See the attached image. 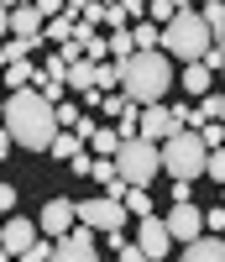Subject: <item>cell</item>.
<instances>
[{
    "mask_svg": "<svg viewBox=\"0 0 225 262\" xmlns=\"http://www.w3.org/2000/svg\"><path fill=\"white\" fill-rule=\"evenodd\" d=\"M0 121H6L11 142L27 147V152H48L53 137L63 131V126H58V105L42 95L37 84H32V90H11L6 105H0Z\"/></svg>",
    "mask_w": 225,
    "mask_h": 262,
    "instance_id": "1",
    "label": "cell"
},
{
    "mask_svg": "<svg viewBox=\"0 0 225 262\" xmlns=\"http://www.w3.org/2000/svg\"><path fill=\"white\" fill-rule=\"evenodd\" d=\"M173 84H178V74H173V58L163 48H137L131 58H121V90L137 100V105L163 100Z\"/></svg>",
    "mask_w": 225,
    "mask_h": 262,
    "instance_id": "2",
    "label": "cell"
},
{
    "mask_svg": "<svg viewBox=\"0 0 225 262\" xmlns=\"http://www.w3.org/2000/svg\"><path fill=\"white\" fill-rule=\"evenodd\" d=\"M215 42V32L205 27V16H199V6L189 11H173V21H163V53L168 58H205V48Z\"/></svg>",
    "mask_w": 225,
    "mask_h": 262,
    "instance_id": "3",
    "label": "cell"
},
{
    "mask_svg": "<svg viewBox=\"0 0 225 262\" xmlns=\"http://www.w3.org/2000/svg\"><path fill=\"white\" fill-rule=\"evenodd\" d=\"M210 163V147L199 131H173V137H163V173H173V179H199Z\"/></svg>",
    "mask_w": 225,
    "mask_h": 262,
    "instance_id": "4",
    "label": "cell"
},
{
    "mask_svg": "<svg viewBox=\"0 0 225 262\" xmlns=\"http://www.w3.org/2000/svg\"><path fill=\"white\" fill-rule=\"evenodd\" d=\"M116 168H121L126 184H142L147 189L157 179V168H163V152H157V142H147V137H126L116 147Z\"/></svg>",
    "mask_w": 225,
    "mask_h": 262,
    "instance_id": "5",
    "label": "cell"
},
{
    "mask_svg": "<svg viewBox=\"0 0 225 262\" xmlns=\"http://www.w3.org/2000/svg\"><path fill=\"white\" fill-rule=\"evenodd\" d=\"M95 226H84V221H74L63 236H53V257L58 262H95L100 257V247H95Z\"/></svg>",
    "mask_w": 225,
    "mask_h": 262,
    "instance_id": "6",
    "label": "cell"
},
{
    "mask_svg": "<svg viewBox=\"0 0 225 262\" xmlns=\"http://www.w3.org/2000/svg\"><path fill=\"white\" fill-rule=\"evenodd\" d=\"M79 205V221L95 226V231H121L126 226V200H116V194H105V200H74Z\"/></svg>",
    "mask_w": 225,
    "mask_h": 262,
    "instance_id": "7",
    "label": "cell"
},
{
    "mask_svg": "<svg viewBox=\"0 0 225 262\" xmlns=\"http://www.w3.org/2000/svg\"><path fill=\"white\" fill-rule=\"evenodd\" d=\"M137 247H142V257H147V262H163V257L173 252V231H168V221H157V215H142Z\"/></svg>",
    "mask_w": 225,
    "mask_h": 262,
    "instance_id": "8",
    "label": "cell"
},
{
    "mask_svg": "<svg viewBox=\"0 0 225 262\" xmlns=\"http://www.w3.org/2000/svg\"><path fill=\"white\" fill-rule=\"evenodd\" d=\"M173 131H184V126H178V116L168 111L163 100H152V105H142V121H137V137H147V142H163V137H173Z\"/></svg>",
    "mask_w": 225,
    "mask_h": 262,
    "instance_id": "9",
    "label": "cell"
},
{
    "mask_svg": "<svg viewBox=\"0 0 225 262\" xmlns=\"http://www.w3.org/2000/svg\"><path fill=\"white\" fill-rule=\"evenodd\" d=\"M0 242H6L11 257H32V247L42 242V226H32V221H21V215H11L6 231H0Z\"/></svg>",
    "mask_w": 225,
    "mask_h": 262,
    "instance_id": "10",
    "label": "cell"
},
{
    "mask_svg": "<svg viewBox=\"0 0 225 262\" xmlns=\"http://www.w3.org/2000/svg\"><path fill=\"white\" fill-rule=\"evenodd\" d=\"M168 231H173V242H194V236L205 231V215H199V205H194V200H178V205L168 210Z\"/></svg>",
    "mask_w": 225,
    "mask_h": 262,
    "instance_id": "11",
    "label": "cell"
},
{
    "mask_svg": "<svg viewBox=\"0 0 225 262\" xmlns=\"http://www.w3.org/2000/svg\"><path fill=\"white\" fill-rule=\"evenodd\" d=\"M74 221H79V205H74V200H48V205H42V215H37L42 236H63Z\"/></svg>",
    "mask_w": 225,
    "mask_h": 262,
    "instance_id": "12",
    "label": "cell"
},
{
    "mask_svg": "<svg viewBox=\"0 0 225 262\" xmlns=\"http://www.w3.org/2000/svg\"><path fill=\"white\" fill-rule=\"evenodd\" d=\"M184 257L189 262H225V236L220 231H199L194 242H184Z\"/></svg>",
    "mask_w": 225,
    "mask_h": 262,
    "instance_id": "13",
    "label": "cell"
},
{
    "mask_svg": "<svg viewBox=\"0 0 225 262\" xmlns=\"http://www.w3.org/2000/svg\"><path fill=\"white\" fill-rule=\"evenodd\" d=\"M42 21H48V16H42L32 0H27V6L11 11V37H32V42H42Z\"/></svg>",
    "mask_w": 225,
    "mask_h": 262,
    "instance_id": "14",
    "label": "cell"
},
{
    "mask_svg": "<svg viewBox=\"0 0 225 262\" xmlns=\"http://www.w3.org/2000/svg\"><path fill=\"white\" fill-rule=\"evenodd\" d=\"M0 84H6V90H32V84H42V69H37L32 58L6 63V69H0Z\"/></svg>",
    "mask_w": 225,
    "mask_h": 262,
    "instance_id": "15",
    "label": "cell"
},
{
    "mask_svg": "<svg viewBox=\"0 0 225 262\" xmlns=\"http://www.w3.org/2000/svg\"><path fill=\"white\" fill-rule=\"evenodd\" d=\"M210 79H215V69H210L205 58H189V69L178 74V84H184V90H189L194 100H199V95H210Z\"/></svg>",
    "mask_w": 225,
    "mask_h": 262,
    "instance_id": "16",
    "label": "cell"
},
{
    "mask_svg": "<svg viewBox=\"0 0 225 262\" xmlns=\"http://www.w3.org/2000/svg\"><path fill=\"white\" fill-rule=\"evenodd\" d=\"M42 48V42H32V37H6L0 42V69H6V63H21V58H32Z\"/></svg>",
    "mask_w": 225,
    "mask_h": 262,
    "instance_id": "17",
    "label": "cell"
},
{
    "mask_svg": "<svg viewBox=\"0 0 225 262\" xmlns=\"http://www.w3.org/2000/svg\"><path fill=\"white\" fill-rule=\"evenodd\" d=\"M69 37H74V11H63V16H48V21H42V42H58V48H63Z\"/></svg>",
    "mask_w": 225,
    "mask_h": 262,
    "instance_id": "18",
    "label": "cell"
},
{
    "mask_svg": "<svg viewBox=\"0 0 225 262\" xmlns=\"http://www.w3.org/2000/svg\"><path fill=\"white\" fill-rule=\"evenodd\" d=\"M69 90H74V95L95 90V58H74V63H69Z\"/></svg>",
    "mask_w": 225,
    "mask_h": 262,
    "instance_id": "19",
    "label": "cell"
},
{
    "mask_svg": "<svg viewBox=\"0 0 225 262\" xmlns=\"http://www.w3.org/2000/svg\"><path fill=\"white\" fill-rule=\"evenodd\" d=\"M95 90H100V95L121 90V58H100V63H95Z\"/></svg>",
    "mask_w": 225,
    "mask_h": 262,
    "instance_id": "20",
    "label": "cell"
},
{
    "mask_svg": "<svg viewBox=\"0 0 225 262\" xmlns=\"http://www.w3.org/2000/svg\"><path fill=\"white\" fill-rule=\"evenodd\" d=\"M116 147H121V131H116V126H95L89 152H95V158H116Z\"/></svg>",
    "mask_w": 225,
    "mask_h": 262,
    "instance_id": "21",
    "label": "cell"
},
{
    "mask_svg": "<svg viewBox=\"0 0 225 262\" xmlns=\"http://www.w3.org/2000/svg\"><path fill=\"white\" fill-rule=\"evenodd\" d=\"M79 147H84V137H79V131H69V126H63V131H58V137H53V147H48V152H53V158H58V163H69V158H74V152H79Z\"/></svg>",
    "mask_w": 225,
    "mask_h": 262,
    "instance_id": "22",
    "label": "cell"
},
{
    "mask_svg": "<svg viewBox=\"0 0 225 262\" xmlns=\"http://www.w3.org/2000/svg\"><path fill=\"white\" fill-rule=\"evenodd\" d=\"M131 42H137V48H163V27H157V21H137V27H131Z\"/></svg>",
    "mask_w": 225,
    "mask_h": 262,
    "instance_id": "23",
    "label": "cell"
},
{
    "mask_svg": "<svg viewBox=\"0 0 225 262\" xmlns=\"http://www.w3.org/2000/svg\"><path fill=\"white\" fill-rule=\"evenodd\" d=\"M199 16H205V27H210L215 37H225V0H205V6H199Z\"/></svg>",
    "mask_w": 225,
    "mask_h": 262,
    "instance_id": "24",
    "label": "cell"
},
{
    "mask_svg": "<svg viewBox=\"0 0 225 262\" xmlns=\"http://www.w3.org/2000/svg\"><path fill=\"white\" fill-rule=\"evenodd\" d=\"M110 32H116V37H105L110 58H131V53H137V42H131V32H126V27H110Z\"/></svg>",
    "mask_w": 225,
    "mask_h": 262,
    "instance_id": "25",
    "label": "cell"
},
{
    "mask_svg": "<svg viewBox=\"0 0 225 262\" xmlns=\"http://www.w3.org/2000/svg\"><path fill=\"white\" fill-rule=\"evenodd\" d=\"M126 215H137V221H142V215H152V200H147V189H142V184H131V189H126Z\"/></svg>",
    "mask_w": 225,
    "mask_h": 262,
    "instance_id": "26",
    "label": "cell"
},
{
    "mask_svg": "<svg viewBox=\"0 0 225 262\" xmlns=\"http://www.w3.org/2000/svg\"><path fill=\"white\" fill-rule=\"evenodd\" d=\"M69 168H74V179H89V168H95V152H89V142L69 158Z\"/></svg>",
    "mask_w": 225,
    "mask_h": 262,
    "instance_id": "27",
    "label": "cell"
},
{
    "mask_svg": "<svg viewBox=\"0 0 225 262\" xmlns=\"http://www.w3.org/2000/svg\"><path fill=\"white\" fill-rule=\"evenodd\" d=\"M173 0H147V21H157V27H163V21H173Z\"/></svg>",
    "mask_w": 225,
    "mask_h": 262,
    "instance_id": "28",
    "label": "cell"
},
{
    "mask_svg": "<svg viewBox=\"0 0 225 262\" xmlns=\"http://www.w3.org/2000/svg\"><path fill=\"white\" fill-rule=\"evenodd\" d=\"M199 137H205V147H225V121H205Z\"/></svg>",
    "mask_w": 225,
    "mask_h": 262,
    "instance_id": "29",
    "label": "cell"
},
{
    "mask_svg": "<svg viewBox=\"0 0 225 262\" xmlns=\"http://www.w3.org/2000/svg\"><path fill=\"white\" fill-rule=\"evenodd\" d=\"M205 173L215 184H225V147H210V163H205Z\"/></svg>",
    "mask_w": 225,
    "mask_h": 262,
    "instance_id": "30",
    "label": "cell"
},
{
    "mask_svg": "<svg viewBox=\"0 0 225 262\" xmlns=\"http://www.w3.org/2000/svg\"><path fill=\"white\" fill-rule=\"evenodd\" d=\"M42 74H48V79H63V84H69V58H63V53H53L48 63H42Z\"/></svg>",
    "mask_w": 225,
    "mask_h": 262,
    "instance_id": "31",
    "label": "cell"
},
{
    "mask_svg": "<svg viewBox=\"0 0 225 262\" xmlns=\"http://www.w3.org/2000/svg\"><path fill=\"white\" fill-rule=\"evenodd\" d=\"M205 121H220V95H199V126Z\"/></svg>",
    "mask_w": 225,
    "mask_h": 262,
    "instance_id": "32",
    "label": "cell"
},
{
    "mask_svg": "<svg viewBox=\"0 0 225 262\" xmlns=\"http://www.w3.org/2000/svg\"><path fill=\"white\" fill-rule=\"evenodd\" d=\"M205 63H210V69L220 74V63H225V37H215L210 48H205Z\"/></svg>",
    "mask_w": 225,
    "mask_h": 262,
    "instance_id": "33",
    "label": "cell"
},
{
    "mask_svg": "<svg viewBox=\"0 0 225 262\" xmlns=\"http://www.w3.org/2000/svg\"><path fill=\"white\" fill-rule=\"evenodd\" d=\"M37 90H42V95H48V100L58 105V100H63V90H69V84H63V79H48V74H42V84H37Z\"/></svg>",
    "mask_w": 225,
    "mask_h": 262,
    "instance_id": "34",
    "label": "cell"
},
{
    "mask_svg": "<svg viewBox=\"0 0 225 262\" xmlns=\"http://www.w3.org/2000/svg\"><path fill=\"white\" fill-rule=\"evenodd\" d=\"M84 116V105H69V100H58V126H74Z\"/></svg>",
    "mask_w": 225,
    "mask_h": 262,
    "instance_id": "35",
    "label": "cell"
},
{
    "mask_svg": "<svg viewBox=\"0 0 225 262\" xmlns=\"http://www.w3.org/2000/svg\"><path fill=\"white\" fill-rule=\"evenodd\" d=\"M79 21H89V27H100V21H105V6H100V0H89V6L79 11Z\"/></svg>",
    "mask_w": 225,
    "mask_h": 262,
    "instance_id": "36",
    "label": "cell"
},
{
    "mask_svg": "<svg viewBox=\"0 0 225 262\" xmlns=\"http://www.w3.org/2000/svg\"><path fill=\"white\" fill-rule=\"evenodd\" d=\"M32 6H37L42 16H63V11H69V0H32Z\"/></svg>",
    "mask_w": 225,
    "mask_h": 262,
    "instance_id": "37",
    "label": "cell"
},
{
    "mask_svg": "<svg viewBox=\"0 0 225 262\" xmlns=\"http://www.w3.org/2000/svg\"><path fill=\"white\" fill-rule=\"evenodd\" d=\"M126 21H131V16L116 6V0H110V6H105V27H126Z\"/></svg>",
    "mask_w": 225,
    "mask_h": 262,
    "instance_id": "38",
    "label": "cell"
},
{
    "mask_svg": "<svg viewBox=\"0 0 225 262\" xmlns=\"http://www.w3.org/2000/svg\"><path fill=\"white\" fill-rule=\"evenodd\" d=\"M11 210H16V189L0 184V215H11Z\"/></svg>",
    "mask_w": 225,
    "mask_h": 262,
    "instance_id": "39",
    "label": "cell"
},
{
    "mask_svg": "<svg viewBox=\"0 0 225 262\" xmlns=\"http://www.w3.org/2000/svg\"><path fill=\"white\" fill-rule=\"evenodd\" d=\"M189 184H194V179H173V205H178V200H194V189H189Z\"/></svg>",
    "mask_w": 225,
    "mask_h": 262,
    "instance_id": "40",
    "label": "cell"
},
{
    "mask_svg": "<svg viewBox=\"0 0 225 262\" xmlns=\"http://www.w3.org/2000/svg\"><path fill=\"white\" fill-rule=\"evenodd\" d=\"M205 231H225V210H205Z\"/></svg>",
    "mask_w": 225,
    "mask_h": 262,
    "instance_id": "41",
    "label": "cell"
},
{
    "mask_svg": "<svg viewBox=\"0 0 225 262\" xmlns=\"http://www.w3.org/2000/svg\"><path fill=\"white\" fill-rule=\"evenodd\" d=\"M116 6H121L126 16H147V0H116Z\"/></svg>",
    "mask_w": 225,
    "mask_h": 262,
    "instance_id": "42",
    "label": "cell"
},
{
    "mask_svg": "<svg viewBox=\"0 0 225 262\" xmlns=\"http://www.w3.org/2000/svg\"><path fill=\"white\" fill-rule=\"evenodd\" d=\"M11 147H16V142H11V131H6V121H0V158H6Z\"/></svg>",
    "mask_w": 225,
    "mask_h": 262,
    "instance_id": "43",
    "label": "cell"
},
{
    "mask_svg": "<svg viewBox=\"0 0 225 262\" xmlns=\"http://www.w3.org/2000/svg\"><path fill=\"white\" fill-rule=\"evenodd\" d=\"M0 37H11V11L0 6Z\"/></svg>",
    "mask_w": 225,
    "mask_h": 262,
    "instance_id": "44",
    "label": "cell"
},
{
    "mask_svg": "<svg viewBox=\"0 0 225 262\" xmlns=\"http://www.w3.org/2000/svg\"><path fill=\"white\" fill-rule=\"evenodd\" d=\"M220 121H225V95H220Z\"/></svg>",
    "mask_w": 225,
    "mask_h": 262,
    "instance_id": "45",
    "label": "cell"
},
{
    "mask_svg": "<svg viewBox=\"0 0 225 262\" xmlns=\"http://www.w3.org/2000/svg\"><path fill=\"white\" fill-rule=\"evenodd\" d=\"M220 79H225V63H220Z\"/></svg>",
    "mask_w": 225,
    "mask_h": 262,
    "instance_id": "46",
    "label": "cell"
},
{
    "mask_svg": "<svg viewBox=\"0 0 225 262\" xmlns=\"http://www.w3.org/2000/svg\"><path fill=\"white\" fill-rule=\"evenodd\" d=\"M194 6H205V0H194Z\"/></svg>",
    "mask_w": 225,
    "mask_h": 262,
    "instance_id": "47",
    "label": "cell"
},
{
    "mask_svg": "<svg viewBox=\"0 0 225 262\" xmlns=\"http://www.w3.org/2000/svg\"><path fill=\"white\" fill-rule=\"evenodd\" d=\"M0 231H6V226H0Z\"/></svg>",
    "mask_w": 225,
    "mask_h": 262,
    "instance_id": "48",
    "label": "cell"
}]
</instances>
